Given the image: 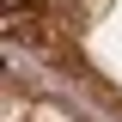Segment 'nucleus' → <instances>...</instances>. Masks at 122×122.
Segmentation results:
<instances>
[{"label": "nucleus", "mask_w": 122, "mask_h": 122, "mask_svg": "<svg viewBox=\"0 0 122 122\" xmlns=\"http://www.w3.org/2000/svg\"><path fill=\"white\" fill-rule=\"evenodd\" d=\"M37 18H49V0H6V30H25Z\"/></svg>", "instance_id": "obj_1"}]
</instances>
